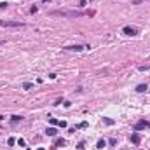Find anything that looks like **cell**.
<instances>
[{"instance_id": "obj_8", "label": "cell", "mask_w": 150, "mask_h": 150, "mask_svg": "<svg viewBox=\"0 0 150 150\" xmlns=\"http://www.w3.org/2000/svg\"><path fill=\"white\" fill-rule=\"evenodd\" d=\"M103 122L107 126H113V124H115V121H113V119H108V117H103Z\"/></svg>"}, {"instance_id": "obj_7", "label": "cell", "mask_w": 150, "mask_h": 150, "mask_svg": "<svg viewBox=\"0 0 150 150\" xmlns=\"http://www.w3.org/2000/svg\"><path fill=\"white\" fill-rule=\"evenodd\" d=\"M56 133H58V131H56L54 127H47V129H46V134L47 136H56Z\"/></svg>"}, {"instance_id": "obj_15", "label": "cell", "mask_w": 150, "mask_h": 150, "mask_svg": "<svg viewBox=\"0 0 150 150\" xmlns=\"http://www.w3.org/2000/svg\"><path fill=\"white\" fill-rule=\"evenodd\" d=\"M17 145H19V147H26V145H25V140H23V138H19V140H17Z\"/></svg>"}, {"instance_id": "obj_13", "label": "cell", "mask_w": 150, "mask_h": 150, "mask_svg": "<svg viewBox=\"0 0 150 150\" xmlns=\"http://www.w3.org/2000/svg\"><path fill=\"white\" fill-rule=\"evenodd\" d=\"M138 70H140V72H148L150 67H147V65H145V67H138Z\"/></svg>"}, {"instance_id": "obj_21", "label": "cell", "mask_w": 150, "mask_h": 150, "mask_svg": "<svg viewBox=\"0 0 150 150\" xmlns=\"http://www.w3.org/2000/svg\"><path fill=\"white\" fill-rule=\"evenodd\" d=\"M0 44H5V40H0Z\"/></svg>"}, {"instance_id": "obj_23", "label": "cell", "mask_w": 150, "mask_h": 150, "mask_svg": "<svg viewBox=\"0 0 150 150\" xmlns=\"http://www.w3.org/2000/svg\"><path fill=\"white\" fill-rule=\"evenodd\" d=\"M42 2H49V0H42Z\"/></svg>"}, {"instance_id": "obj_10", "label": "cell", "mask_w": 150, "mask_h": 150, "mask_svg": "<svg viewBox=\"0 0 150 150\" xmlns=\"http://www.w3.org/2000/svg\"><path fill=\"white\" fill-rule=\"evenodd\" d=\"M136 91H138V92H145V91H147V84H140V86L136 87Z\"/></svg>"}, {"instance_id": "obj_12", "label": "cell", "mask_w": 150, "mask_h": 150, "mask_svg": "<svg viewBox=\"0 0 150 150\" xmlns=\"http://www.w3.org/2000/svg\"><path fill=\"white\" fill-rule=\"evenodd\" d=\"M21 119H23L21 115H12L11 117V122H17V121H21Z\"/></svg>"}, {"instance_id": "obj_19", "label": "cell", "mask_w": 150, "mask_h": 150, "mask_svg": "<svg viewBox=\"0 0 150 150\" xmlns=\"http://www.w3.org/2000/svg\"><path fill=\"white\" fill-rule=\"evenodd\" d=\"M7 5H9V4H7V2H0V9H5Z\"/></svg>"}, {"instance_id": "obj_3", "label": "cell", "mask_w": 150, "mask_h": 150, "mask_svg": "<svg viewBox=\"0 0 150 150\" xmlns=\"http://www.w3.org/2000/svg\"><path fill=\"white\" fill-rule=\"evenodd\" d=\"M122 33L127 35V37H133V35L138 33V28H134V26H124V28H122Z\"/></svg>"}, {"instance_id": "obj_16", "label": "cell", "mask_w": 150, "mask_h": 150, "mask_svg": "<svg viewBox=\"0 0 150 150\" xmlns=\"http://www.w3.org/2000/svg\"><path fill=\"white\" fill-rule=\"evenodd\" d=\"M49 122H51V124H52V126H56V124H58V122H59V121H56V119H54V117H51V119H49Z\"/></svg>"}, {"instance_id": "obj_14", "label": "cell", "mask_w": 150, "mask_h": 150, "mask_svg": "<svg viewBox=\"0 0 150 150\" xmlns=\"http://www.w3.org/2000/svg\"><path fill=\"white\" fill-rule=\"evenodd\" d=\"M23 87H25V89H32V87H33V84H30V82H25V84H23Z\"/></svg>"}, {"instance_id": "obj_11", "label": "cell", "mask_w": 150, "mask_h": 150, "mask_svg": "<svg viewBox=\"0 0 150 150\" xmlns=\"http://www.w3.org/2000/svg\"><path fill=\"white\" fill-rule=\"evenodd\" d=\"M105 145H107V140H98V143H96V148H103Z\"/></svg>"}, {"instance_id": "obj_5", "label": "cell", "mask_w": 150, "mask_h": 150, "mask_svg": "<svg viewBox=\"0 0 150 150\" xmlns=\"http://www.w3.org/2000/svg\"><path fill=\"white\" fill-rule=\"evenodd\" d=\"M145 127H150V122H148V121H140L138 124L134 126V129L138 131V129H145Z\"/></svg>"}, {"instance_id": "obj_4", "label": "cell", "mask_w": 150, "mask_h": 150, "mask_svg": "<svg viewBox=\"0 0 150 150\" xmlns=\"http://www.w3.org/2000/svg\"><path fill=\"white\" fill-rule=\"evenodd\" d=\"M65 51H75V52H80L82 49H86V46H80V44H75V46H65Z\"/></svg>"}, {"instance_id": "obj_20", "label": "cell", "mask_w": 150, "mask_h": 150, "mask_svg": "<svg viewBox=\"0 0 150 150\" xmlns=\"http://www.w3.org/2000/svg\"><path fill=\"white\" fill-rule=\"evenodd\" d=\"M143 0H133V5H138V4H142Z\"/></svg>"}, {"instance_id": "obj_1", "label": "cell", "mask_w": 150, "mask_h": 150, "mask_svg": "<svg viewBox=\"0 0 150 150\" xmlns=\"http://www.w3.org/2000/svg\"><path fill=\"white\" fill-rule=\"evenodd\" d=\"M52 16H61V17H80L84 16V12L80 11H54Z\"/></svg>"}, {"instance_id": "obj_18", "label": "cell", "mask_w": 150, "mask_h": 150, "mask_svg": "<svg viewBox=\"0 0 150 150\" xmlns=\"http://www.w3.org/2000/svg\"><path fill=\"white\" fill-rule=\"evenodd\" d=\"M7 143H9V145H14V143H16V140H14V138H9V140H7Z\"/></svg>"}, {"instance_id": "obj_9", "label": "cell", "mask_w": 150, "mask_h": 150, "mask_svg": "<svg viewBox=\"0 0 150 150\" xmlns=\"http://www.w3.org/2000/svg\"><path fill=\"white\" fill-rule=\"evenodd\" d=\"M63 145H65V140H63V138H56L54 147H63Z\"/></svg>"}, {"instance_id": "obj_17", "label": "cell", "mask_w": 150, "mask_h": 150, "mask_svg": "<svg viewBox=\"0 0 150 150\" xmlns=\"http://www.w3.org/2000/svg\"><path fill=\"white\" fill-rule=\"evenodd\" d=\"M58 126H59V127H67V122H65V121H59Z\"/></svg>"}, {"instance_id": "obj_6", "label": "cell", "mask_w": 150, "mask_h": 150, "mask_svg": "<svg viewBox=\"0 0 150 150\" xmlns=\"http://www.w3.org/2000/svg\"><path fill=\"white\" fill-rule=\"evenodd\" d=\"M140 142H142V138H140V134H138V133H133V134H131V143L138 145Z\"/></svg>"}, {"instance_id": "obj_22", "label": "cell", "mask_w": 150, "mask_h": 150, "mask_svg": "<svg viewBox=\"0 0 150 150\" xmlns=\"http://www.w3.org/2000/svg\"><path fill=\"white\" fill-rule=\"evenodd\" d=\"M37 150H46V148H42V147H40V148H37Z\"/></svg>"}, {"instance_id": "obj_2", "label": "cell", "mask_w": 150, "mask_h": 150, "mask_svg": "<svg viewBox=\"0 0 150 150\" xmlns=\"http://www.w3.org/2000/svg\"><path fill=\"white\" fill-rule=\"evenodd\" d=\"M0 26H7V28H21V26H25V25L19 23V21H2L0 19Z\"/></svg>"}]
</instances>
